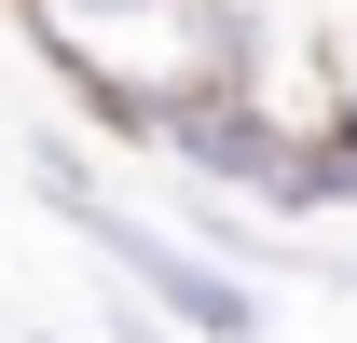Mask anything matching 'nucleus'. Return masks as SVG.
I'll return each mask as SVG.
<instances>
[{"label":"nucleus","instance_id":"nucleus-1","mask_svg":"<svg viewBox=\"0 0 357 343\" xmlns=\"http://www.w3.org/2000/svg\"><path fill=\"white\" fill-rule=\"evenodd\" d=\"M275 137H289L275 83H165V124H151V151H165L178 178H206V192H261Z\"/></svg>","mask_w":357,"mask_h":343},{"label":"nucleus","instance_id":"nucleus-2","mask_svg":"<svg viewBox=\"0 0 357 343\" xmlns=\"http://www.w3.org/2000/svg\"><path fill=\"white\" fill-rule=\"evenodd\" d=\"M28 42L55 69H137V83H178V0H14Z\"/></svg>","mask_w":357,"mask_h":343},{"label":"nucleus","instance_id":"nucleus-3","mask_svg":"<svg viewBox=\"0 0 357 343\" xmlns=\"http://www.w3.org/2000/svg\"><path fill=\"white\" fill-rule=\"evenodd\" d=\"M248 206L275 220V234H289V220H330V206H357V151L330 124H289L275 137V165H261V192H248Z\"/></svg>","mask_w":357,"mask_h":343},{"label":"nucleus","instance_id":"nucleus-4","mask_svg":"<svg viewBox=\"0 0 357 343\" xmlns=\"http://www.w3.org/2000/svg\"><path fill=\"white\" fill-rule=\"evenodd\" d=\"M303 69H316V110L357 96V0H303Z\"/></svg>","mask_w":357,"mask_h":343},{"label":"nucleus","instance_id":"nucleus-5","mask_svg":"<svg viewBox=\"0 0 357 343\" xmlns=\"http://www.w3.org/2000/svg\"><path fill=\"white\" fill-rule=\"evenodd\" d=\"M28 343H55V330H28Z\"/></svg>","mask_w":357,"mask_h":343}]
</instances>
